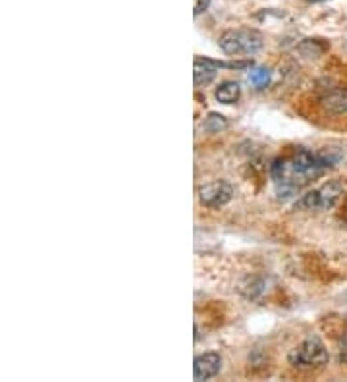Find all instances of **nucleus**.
Listing matches in <instances>:
<instances>
[{
	"label": "nucleus",
	"instance_id": "11",
	"mask_svg": "<svg viewBox=\"0 0 347 382\" xmlns=\"http://www.w3.org/2000/svg\"><path fill=\"white\" fill-rule=\"evenodd\" d=\"M301 55H305L307 58H316V56H320L326 50L324 45H318V41H311L307 39L305 43H301L299 45Z\"/></svg>",
	"mask_w": 347,
	"mask_h": 382
},
{
	"label": "nucleus",
	"instance_id": "5",
	"mask_svg": "<svg viewBox=\"0 0 347 382\" xmlns=\"http://www.w3.org/2000/svg\"><path fill=\"white\" fill-rule=\"evenodd\" d=\"M220 369H222V357L218 353H215V351L203 353V355L195 357L193 376H195V381H208L220 373Z\"/></svg>",
	"mask_w": 347,
	"mask_h": 382
},
{
	"label": "nucleus",
	"instance_id": "6",
	"mask_svg": "<svg viewBox=\"0 0 347 382\" xmlns=\"http://www.w3.org/2000/svg\"><path fill=\"white\" fill-rule=\"evenodd\" d=\"M216 71H218V66H216V60H208V58H203V56H197L195 58V66H193V79H195V86H207L215 79Z\"/></svg>",
	"mask_w": 347,
	"mask_h": 382
},
{
	"label": "nucleus",
	"instance_id": "2",
	"mask_svg": "<svg viewBox=\"0 0 347 382\" xmlns=\"http://www.w3.org/2000/svg\"><path fill=\"white\" fill-rule=\"evenodd\" d=\"M290 363L297 369H315V367L326 365L328 361V351H326V346L320 342V338H307L305 342H301L299 346H295L292 351H290Z\"/></svg>",
	"mask_w": 347,
	"mask_h": 382
},
{
	"label": "nucleus",
	"instance_id": "8",
	"mask_svg": "<svg viewBox=\"0 0 347 382\" xmlns=\"http://www.w3.org/2000/svg\"><path fill=\"white\" fill-rule=\"evenodd\" d=\"M239 95H241V87L236 81H224L222 86L215 91L216 101L222 102V104H233V102H238Z\"/></svg>",
	"mask_w": 347,
	"mask_h": 382
},
{
	"label": "nucleus",
	"instance_id": "9",
	"mask_svg": "<svg viewBox=\"0 0 347 382\" xmlns=\"http://www.w3.org/2000/svg\"><path fill=\"white\" fill-rule=\"evenodd\" d=\"M203 128L210 133H220L228 128V120H226V116H222V114H218V112H210V114L205 118Z\"/></svg>",
	"mask_w": 347,
	"mask_h": 382
},
{
	"label": "nucleus",
	"instance_id": "14",
	"mask_svg": "<svg viewBox=\"0 0 347 382\" xmlns=\"http://www.w3.org/2000/svg\"><path fill=\"white\" fill-rule=\"evenodd\" d=\"M343 214H346V219H347V203H346V209H343Z\"/></svg>",
	"mask_w": 347,
	"mask_h": 382
},
{
	"label": "nucleus",
	"instance_id": "13",
	"mask_svg": "<svg viewBox=\"0 0 347 382\" xmlns=\"http://www.w3.org/2000/svg\"><path fill=\"white\" fill-rule=\"evenodd\" d=\"M339 361L347 363V336L341 340V350H339Z\"/></svg>",
	"mask_w": 347,
	"mask_h": 382
},
{
	"label": "nucleus",
	"instance_id": "10",
	"mask_svg": "<svg viewBox=\"0 0 347 382\" xmlns=\"http://www.w3.org/2000/svg\"><path fill=\"white\" fill-rule=\"evenodd\" d=\"M247 81L257 89H264L270 83V71L266 68H253L247 74Z\"/></svg>",
	"mask_w": 347,
	"mask_h": 382
},
{
	"label": "nucleus",
	"instance_id": "7",
	"mask_svg": "<svg viewBox=\"0 0 347 382\" xmlns=\"http://www.w3.org/2000/svg\"><path fill=\"white\" fill-rule=\"evenodd\" d=\"M324 109L332 112V114H341V112H347V89L343 87H336V89H330L328 93L322 97Z\"/></svg>",
	"mask_w": 347,
	"mask_h": 382
},
{
	"label": "nucleus",
	"instance_id": "4",
	"mask_svg": "<svg viewBox=\"0 0 347 382\" xmlns=\"http://www.w3.org/2000/svg\"><path fill=\"white\" fill-rule=\"evenodd\" d=\"M231 197H233V187L228 182H224V179H216V182L205 184L199 189L200 203L205 205L207 209H220L224 205L230 203Z\"/></svg>",
	"mask_w": 347,
	"mask_h": 382
},
{
	"label": "nucleus",
	"instance_id": "12",
	"mask_svg": "<svg viewBox=\"0 0 347 382\" xmlns=\"http://www.w3.org/2000/svg\"><path fill=\"white\" fill-rule=\"evenodd\" d=\"M208 6H210V0H195V16H199V14H203L205 10H208Z\"/></svg>",
	"mask_w": 347,
	"mask_h": 382
},
{
	"label": "nucleus",
	"instance_id": "15",
	"mask_svg": "<svg viewBox=\"0 0 347 382\" xmlns=\"http://www.w3.org/2000/svg\"><path fill=\"white\" fill-rule=\"evenodd\" d=\"M308 2H320V0H308Z\"/></svg>",
	"mask_w": 347,
	"mask_h": 382
},
{
	"label": "nucleus",
	"instance_id": "3",
	"mask_svg": "<svg viewBox=\"0 0 347 382\" xmlns=\"http://www.w3.org/2000/svg\"><path fill=\"white\" fill-rule=\"evenodd\" d=\"M343 193V184L338 179H332L328 184H324L318 189L307 191L305 196L301 197L297 207L307 209V211H326L332 209L334 205L338 203V199Z\"/></svg>",
	"mask_w": 347,
	"mask_h": 382
},
{
	"label": "nucleus",
	"instance_id": "1",
	"mask_svg": "<svg viewBox=\"0 0 347 382\" xmlns=\"http://www.w3.org/2000/svg\"><path fill=\"white\" fill-rule=\"evenodd\" d=\"M262 35L249 27H239L226 32L218 41V45L226 55L230 56H251L262 48Z\"/></svg>",
	"mask_w": 347,
	"mask_h": 382
}]
</instances>
